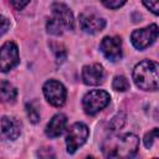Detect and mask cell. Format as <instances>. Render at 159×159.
Returning <instances> with one entry per match:
<instances>
[{
  "mask_svg": "<svg viewBox=\"0 0 159 159\" xmlns=\"http://www.w3.org/2000/svg\"><path fill=\"white\" fill-rule=\"evenodd\" d=\"M103 56L111 61L117 62L122 58V40L118 36H106L99 45Z\"/></svg>",
  "mask_w": 159,
  "mask_h": 159,
  "instance_id": "30bf717a",
  "label": "cell"
},
{
  "mask_svg": "<svg viewBox=\"0 0 159 159\" xmlns=\"http://www.w3.org/2000/svg\"><path fill=\"white\" fill-rule=\"evenodd\" d=\"M139 148V138L133 133L108 138L102 147L103 154L107 158H132Z\"/></svg>",
  "mask_w": 159,
  "mask_h": 159,
  "instance_id": "6da1fadb",
  "label": "cell"
},
{
  "mask_svg": "<svg viewBox=\"0 0 159 159\" xmlns=\"http://www.w3.org/2000/svg\"><path fill=\"white\" fill-rule=\"evenodd\" d=\"M10 2H11V5L14 6V9H16V10H22V9L30 2V0H10Z\"/></svg>",
  "mask_w": 159,
  "mask_h": 159,
  "instance_id": "603a6c76",
  "label": "cell"
},
{
  "mask_svg": "<svg viewBox=\"0 0 159 159\" xmlns=\"http://www.w3.org/2000/svg\"><path fill=\"white\" fill-rule=\"evenodd\" d=\"M158 133H159L158 128H154L153 130H150L149 133H147V134L144 135V145H145V148H147V149L152 148V145H153L154 140L158 138Z\"/></svg>",
  "mask_w": 159,
  "mask_h": 159,
  "instance_id": "ac0fdd59",
  "label": "cell"
},
{
  "mask_svg": "<svg viewBox=\"0 0 159 159\" xmlns=\"http://www.w3.org/2000/svg\"><path fill=\"white\" fill-rule=\"evenodd\" d=\"M9 27H10V21L5 16L0 15V37L9 30Z\"/></svg>",
  "mask_w": 159,
  "mask_h": 159,
  "instance_id": "7402d4cb",
  "label": "cell"
},
{
  "mask_svg": "<svg viewBox=\"0 0 159 159\" xmlns=\"http://www.w3.org/2000/svg\"><path fill=\"white\" fill-rule=\"evenodd\" d=\"M1 132L7 139L15 140L21 134V125L16 118L6 116L1 118Z\"/></svg>",
  "mask_w": 159,
  "mask_h": 159,
  "instance_id": "4fadbf2b",
  "label": "cell"
},
{
  "mask_svg": "<svg viewBox=\"0 0 159 159\" xmlns=\"http://www.w3.org/2000/svg\"><path fill=\"white\" fill-rule=\"evenodd\" d=\"M143 4H144L145 7H148L154 15H158V12H159V4H158V0H143Z\"/></svg>",
  "mask_w": 159,
  "mask_h": 159,
  "instance_id": "ffe728a7",
  "label": "cell"
},
{
  "mask_svg": "<svg viewBox=\"0 0 159 159\" xmlns=\"http://www.w3.org/2000/svg\"><path fill=\"white\" fill-rule=\"evenodd\" d=\"M19 63V48L15 42L7 41L0 47V71L7 72Z\"/></svg>",
  "mask_w": 159,
  "mask_h": 159,
  "instance_id": "9c48e42d",
  "label": "cell"
},
{
  "mask_svg": "<svg viewBox=\"0 0 159 159\" xmlns=\"http://www.w3.org/2000/svg\"><path fill=\"white\" fill-rule=\"evenodd\" d=\"M53 52L56 53V61H57V63L63 62V60L66 58V51H65V48L60 45L56 48H53Z\"/></svg>",
  "mask_w": 159,
  "mask_h": 159,
  "instance_id": "44dd1931",
  "label": "cell"
},
{
  "mask_svg": "<svg viewBox=\"0 0 159 159\" xmlns=\"http://www.w3.org/2000/svg\"><path fill=\"white\" fill-rule=\"evenodd\" d=\"M133 81L143 91H157L159 86V66L154 61L144 60L135 65L133 70Z\"/></svg>",
  "mask_w": 159,
  "mask_h": 159,
  "instance_id": "7a4b0ae2",
  "label": "cell"
},
{
  "mask_svg": "<svg viewBox=\"0 0 159 159\" xmlns=\"http://www.w3.org/2000/svg\"><path fill=\"white\" fill-rule=\"evenodd\" d=\"M104 71L99 63L87 65L82 68V80L87 86H98L103 82Z\"/></svg>",
  "mask_w": 159,
  "mask_h": 159,
  "instance_id": "8fae6325",
  "label": "cell"
},
{
  "mask_svg": "<svg viewBox=\"0 0 159 159\" xmlns=\"http://www.w3.org/2000/svg\"><path fill=\"white\" fill-rule=\"evenodd\" d=\"M109 101H111V96L106 91L92 89L84 94V97L82 99V106L87 114L94 116L96 113L102 111L104 107H107Z\"/></svg>",
  "mask_w": 159,
  "mask_h": 159,
  "instance_id": "277c9868",
  "label": "cell"
},
{
  "mask_svg": "<svg viewBox=\"0 0 159 159\" xmlns=\"http://www.w3.org/2000/svg\"><path fill=\"white\" fill-rule=\"evenodd\" d=\"M66 124H67V118L65 114H62V113L55 114L47 123V125L45 128V133L50 138H57L63 133Z\"/></svg>",
  "mask_w": 159,
  "mask_h": 159,
  "instance_id": "7c38bea8",
  "label": "cell"
},
{
  "mask_svg": "<svg viewBox=\"0 0 159 159\" xmlns=\"http://www.w3.org/2000/svg\"><path fill=\"white\" fill-rule=\"evenodd\" d=\"M158 39V26L157 24H152L144 29L134 30L130 35L132 43L138 50H144L155 42Z\"/></svg>",
  "mask_w": 159,
  "mask_h": 159,
  "instance_id": "8992f818",
  "label": "cell"
},
{
  "mask_svg": "<svg viewBox=\"0 0 159 159\" xmlns=\"http://www.w3.org/2000/svg\"><path fill=\"white\" fill-rule=\"evenodd\" d=\"M125 119H127V116H125L124 113L120 112V113L116 114V116L111 119V122H109V128H111V130H112V132H117V130L122 129L123 125H124V123H125Z\"/></svg>",
  "mask_w": 159,
  "mask_h": 159,
  "instance_id": "9a60e30c",
  "label": "cell"
},
{
  "mask_svg": "<svg viewBox=\"0 0 159 159\" xmlns=\"http://www.w3.org/2000/svg\"><path fill=\"white\" fill-rule=\"evenodd\" d=\"M88 135H89V130L86 124L80 122L73 123L67 130V135H66L67 153L73 154L80 147H82L86 143Z\"/></svg>",
  "mask_w": 159,
  "mask_h": 159,
  "instance_id": "5b68a950",
  "label": "cell"
},
{
  "mask_svg": "<svg viewBox=\"0 0 159 159\" xmlns=\"http://www.w3.org/2000/svg\"><path fill=\"white\" fill-rule=\"evenodd\" d=\"M43 96L47 99V102L55 107H61L63 106L65 101H66V96H67V91L65 88V86L56 81V80H48L47 82H45L43 87Z\"/></svg>",
  "mask_w": 159,
  "mask_h": 159,
  "instance_id": "52a82bcc",
  "label": "cell"
},
{
  "mask_svg": "<svg viewBox=\"0 0 159 159\" xmlns=\"http://www.w3.org/2000/svg\"><path fill=\"white\" fill-rule=\"evenodd\" d=\"M25 108H26V113H27V117H29L30 122L34 123V124H36L40 120V113L37 112V109L31 103H26Z\"/></svg>",
  "mask_w": 159,
  "mask_h": 159,
  "instance_id": "e0dca14e",
  "label": "cell"
},
{
  "mask_svg": "<svg viewBox=\"0 0 159 159\" xmlns=\"http://www.w3.org/2000/svg\"><path fill=\"white\" fill-rule=\"evenodd\" d=\"M52 17L47 20L46 30L48 34L58 36L63 31H71L75 27L73 15L70 7L62 2H55L51 6Z\"/></svg>",
  "mask_w": 159,
  "mask_h": 159,
  "instance_id": "3957f363",
  "label": "cell"
},
{
  "mask_svg": "<svg viewBox=\"0 0 159 159\" xmlns=\"http://www.w3.org/2000/svg\"><path fill=\"white\" fill-rule=\"evenodd\" d=\"M127 0H101V2L108 9H119L125 4Z\"/></svg>",
  "mask_w": 159,
  "mask_h": 159,
  "instance_id": "d6986e66",
  "label": "cell"
},
{
  "mask_svg": "<svg viewBox=\"0 0 159 159\" xmlns=\"http://www.w3.org/2000/svg\"><path fill=\"white\" fill-rule=\"evenodd\" d=\"M81 29L87 34L101 32L106 26V20L92 10H86L78 16Z\"/></svg>",
  "mask_w": 159,
  "mask_h": 159,
  "instance_id": "ba28073f",
  "label": "cell"
},
{
  "mask_svg": "<svg viewBox=\"0 0 159 159\" xmlns=\"http://www.w3.org/2000/svg\"><path fill=\"white\" fill-rule=\"evenodd\" d=\"M112 87L118 92H125L129 89V82L124 76H116L112 82Z\"/></svg>",
  "mask_w": 159,
  "mask_h": 159,
  "instance_id": "2e32d148",
  "label": "cell"
},
{
  "mask_svg": "<svg viewBox=\"0 0 159 159\" xmlns=\"http://www.w3.org/2000/svg\"><path fill=\"white\" fill-rule=\"evenodd\" d=\"M17 91L16 88L7 81H2L0 83V99L2 102H14L16 98Z\"/></svg>",
  "mask_w": 159,
  "mask_h": 159,
  "instance_id": "5bb4252c",
  "label": "cell"
}]
</instances>
